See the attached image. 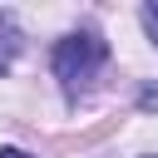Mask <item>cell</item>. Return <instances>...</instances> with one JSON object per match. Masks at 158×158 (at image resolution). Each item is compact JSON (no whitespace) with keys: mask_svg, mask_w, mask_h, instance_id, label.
Segmentation results:
<instances>
[{"mask_svg":"<svg viewBox=\"0 0 158 158\" xmlns=\"http://www.w3.org/2000/svg\"><path fill=\"white\" fill-rule=\"evenodd\" d=\"M0 158H35V153H25V148H0Z\"/></svg>","mask_w":158,"mask_h":158,"instance_id":"cell-5","label":"cell"},{"mask_svg":"<svg viewBox=\"0 0 158 158\" xmlns=\"http://www.w3.org/2000/svg\"><path fill=\"white\" fill-rule=\"evenodd\" d=\"M138 20H143V30H148V40L158 44V0H148V5L138 10Z\"/></svg>","mask_w":158,"mask_h":158,"instance_id":"cell-3","label":"cell"},{"mask_svg":"<svg viewBox=\"0 0 158 158\" xmlns=\"http://www.w3.org/2000/svg\"><path fill=\"white\" fill-rule=\"evenodd\" d=\"M138 109H158V89H153V84H148V89L138 94Z\"/></svg>","mask_w":158,"mask_h":158,"instance_id":"cell-4","label":"cell"},{"mask_svg":"<svg viewBox=\"0 0 158 158\" xmlns=\"http://www.w3.org/2000/svg\"><path fill=\"white\" fill-rule=\"evenodd\" d=\"M20 44H25V35H20L15 10H0V74H10V64H15Z\"/></svg>","mask_w":158,"mask_h":158,"instance_id":"cell-2","label":"cell"},{"mask_svg":"<svg viewBox=\"0 0 158 158\" xmlns=\"http://www.w3.org/2000/svg\"><path fill=\"white\" fill-rule=\"evenodd\" d=\"M104 59H109V40H104L94 25H79V30H69V35L54 44L49 64H54V79H59V89H64L69 104L94 84V74L104 69Z\"/></svg>","mask_w":158,"mask_h":158,"instance_id":"cell-1","label":"cell"},{"mask_svg":"<svg viewBox=\"0 0 158 158\" xmlns=\"http://www.w3.org/2000/svg\"><path fill=\"white\" fill-rule=\"evenodd\" d=\"M148 158H158V153H148Z\"/></svg>","mask_w":158,"mask_h":158,"instance_id":"cell-6","label":"cell"}]
</instances>
